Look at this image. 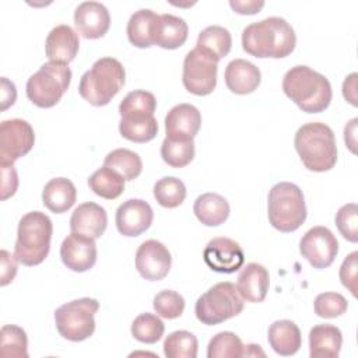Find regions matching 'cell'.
Instances as JSON below:
<instances>
[{"label":"cell","instance_id":"46","mask_svg":"<svg viewBox=\"0 0 358 358\" xmlns=\"http://www.w3.org/2000/svg\"><path fill=\"white\" fill-rule=\"evenodd\" d=\"M17 98V90L14 83H11L8 78L1 77L0 80V102H1V110H6L10 108Z\"/></svg>","mask_w":358,"mask_h":358},{"label":"cell","instance_id":"44","mask_svg":"<svg viewBox=\"0 0 358 358\" xmlns=\"http://www.w3.org/2000/svg\"><path fill=\"white\" fill-rule=\"evenodd\" d=\"M0 262H1V266H0V285L4 287L7 284H10L15 274H17V257L14 255H11L10 252L7 250H1L0 252Z\"/></svg>","mask_w":358,"mask_h":358},{"label":"cell","instance_id":"10","mask_svg":"<svg viewBox=\"0 0 358 358\" xmlns=\"http://www.w3.org/2000/svg\"><path fill=\"white\" fill-rule=\"evenodd\" d=\"M217 70L218 60L196 46L185 56L182 83L190 94L208 95L217 85Z\"/></svg>","mask_w":358,"mask_h":358},{"label":"cell","instance_id":"39","mask_svg":"<svg viewBox=\"0 0 358 358\" xmlns=\"http://www.w3.org/2000/svg\"><path fill=\"white\" fill-rule=\"evenodd\" d=\"M164 331V322L154 313H141L131 323L133 337L145 344L157 343L162 337Z\"/></svg>","mask_w":358,"mask_h":358},{"label":"cell","instance_id":"20","mask_svg":"<svg viewBox=\"0 0 358 358\" xmlns=\"http://www.w3.org/2000/svg\"><path fill=\"white\" fill-rule=\"evenodd\" d=\"M108 225V215L103 207L94 201H87L76 207L70 218L71 232H77L92 239L103 235Z\"/></svg>","mask_w":358,"mask_h":358},{"label":"cell","instance_id":"12","mask_svg":"<svg viewBox=\"0 0 358 358\" xmlns=\"http://www.w3.org/2000/svg\"><path fill=\"white\" fill-rule=\"evenodd\" d=\"M299 252L313 268H326L338 253V241L329 228L317 225L305 232L299 242Z\"/></svg>","mask_w":358,"mask_h":358},{"label":"cell","instance_id":"37","mask_svg":"<svg viewBox=\"0 0 358 358\" xmlns=\"http://www.w3.org/2000/svg\"><path fill=\"white\" fill-rule=\"evenodd\" d=\"M119 131L129 141L147 143L157 136L158 123L154 116L147 119H120Z\"/></svg>","mask_w":358,"mask_h":358},{"label":"cell","instance_id":"6","mask_svg":"<svg viewBox=\"0 0 358 358\" xmlns=\"http://www.w3.org/2000/svg\"><path fill=\"white\" fill-rule=\"evenodd\" d=\"M268 221L280 232H294L306 220V206L302 190L291 182L274 185L267 197Z\"/></svg>","mask_w":358,"mask_h":358},{"label":"cell","instance_id":"7","mask_svg":"<svg viewBox=\"0 0 358 358\" xmlns=\"http://www.w3.org/2000/svg\"><path fill=\"white\" fill-rule=\"evenodd\" d=\"M245 299L235 284L229 281L217 282L206 291L194 305L196 317L207 326L222 323L243 310Z\"/></svg>","mask_w":358,"mask_h":358},{"label":"cell","instance_id":"2","mask_svg":"<svg viewBox=\"0 0 358 358\" xmlns=\"http://www.w3.org/2000/svg\"><path fill=\"white\" fill-rule=\"evenodd\" d=\"M282 91L306 113L323 112L333 96L330 81L308 66L291 67L282 78Z\"/></svg>","mask_w":358,"mask_h":358},{"label":"cell","instance_id":"16","mask_svg":"<svg viewBox=\"0 0 358 358\" xmlns=\"http://www.w3.org/2000/svg\"><path fill=\"white\" fill-rule=\"evenodd\" d=\"M151 206L141 199H129L116 210V228L123 236H138L152 224Z\"/></svg>","mask_w":358,"mask_h":358},{"label":"cell","instance_id":"42","mask_svg":"<svg viewBox=\"0 0 358 358\" xmlns=\"http://www.w3.org/2000/svg\"><path fill=\"white\" fill-rule=\"evenodd\" d=\"M336 225L343 238L354 243L358 241V207L355 203H348L338 208Z\"/></svg>","mask_w":358,"mask_h":358},{"label":"cell","instance_id":"38","mask_svg":"<svg viewBox=\"0 0 358 358\" xmlns=\"http://www.w3.org/2000/svg\"><path fill=\"white\" fill-rule=\"evenodd\" d=\"M1 340V357H17L27 358L28 357V338L27 333L15 324H6L0 331Z\"/></svg>","mask_w":358,"mask_h":358},{"label":"cell","instance_id":"34","mask_svg":"<svg viewBox=\"0 0 358 358\" xmlns=\"http://www.w3.org/2000/svg\"><path fill=\"white\" fill-rule=\"evenodd\" d=\"M246 345L232 331H220L208 343V358H241L245 355Z\"/></svg>","mask_w":358,"mask_h":358},{"label":"cell","instance_id":"36","mask_svg":"<svg viewBox=\"0 0 358 358\" xmlns=\"http://www.w3.org/2000/svg\"><path fill=\"white\" fill-rule=\"evenodd\" d=\"M199 343L193 333L176 330L164 341V354L168 358H196Z\"/></svg>","mask_w":358,"mask_h":358},{"label":"cell","instance_id":"27","mask_svg":"<svg viewBox=\"0 0 358 358\" xmlns=\"http://www.w3.org/2000/svg\"><path fill=\"white\" fill-rule=\"evenodd\" d=\"M193 213L201 224L207 227H218L227 221L229 215V204L217 193H204L196 199Z\"/></svg>","mask_w":358,"mask_h":358},{"label":"cell","instance_id":"8","mask_svg":"<svg viewBox=\"0 0 358 358\" xmlns=\"http://www.w3.org/2000/svg\"><path fill=\"white\" fill-rule=\"evenodd\" d=\"M71 81V70L67 64L48 62L39 67L27 81V96L39 108L55 106Z\"/></svg>","mask_w":358,"mask_h":358},{"label":"cell","instance_id":"30","mask_svg":"<svg viewBox=\"0 0 358 358\" xmlns=\"http://www.w3.org/2000/svg\"><path fill=\"white\" fill-rule=\"evenodd\" d=\"M88 186L96 196L106 200H115L124 190V178L103 165L88 178Z\"/></svg>","mask_w":358,"mask_h":358},{"label":"cell","instance_id":"22","mask_svg":"<svg viewBox=\"0 0 358 358\" xmlns=\"http://www.w3.org/2000/svg\"><path fill=\"white\" fill-rule=\"evenodd\" d=\"M270 285L268 271L259 263H248L238 275L236 288L248 302L264 301Z\"/></svg>","mask_w":358,"mask_h":358},{"label":"cell","instance_id":"41","mask_svg":"<svg viewBox=\"0 0 358 358\" xmlns=\"http://www.w3.org/2000/svg\"><path fill=\"white\" fill-rule=\"evenodd\" d=\"M348 302L338 292H322L315 298L313 309L319 317L331 319L347 312Z\"/></svg>","mask_w":358,"mask_h":358},{"label":"cell","instance_id":"3","mask_svg":"<svg viewBox=\"0 0 358 358\" xmlns=\"http://www.w3.org/2000/svg\"><path fill=\"white\" fill-rule=\"evenodd\" d=\"M295 150L309 171L324 172L337 162V145L333 130L320 122L302 124L295 133Z\"/></svg>","mask_w":358,"mask_h":358},{"label":"cell","instance_id":"45","mask_svg":"<svg viewBox=\"0 0 358 358\" xmlns=\"http://www.w3.org/2000/svg\"><path fill=\"white\" fill-rule=\"evenodd\" d=\"M18 187L17 171L13 165H1V200L11 197Z\"/></svg>","mask_w":358,"mask_h":358},{"label":"cell","instance_id":"48","mask_svg":"<svg viewBox=\"0 0 358 358\" xmlns=\"http://www.w3.org/2000/svg\"><path fill=\"white\" fill-rule=\"evenodd\" d=\"M343 95L351 105H354V106L358 105V102H357V73H351L344 80Z\"/></svg>","mask_w":358,"mask_h":358},{"label":"cell","instance_id":"47","mask_svg":"<svg viewBox=\"0 0 358 358\" xmlns=\"http://www.w3.org/2000/svg\"><path fill=\"white\" fill-rule=\"evenodd\" d=\"M229 6L232 7V10L238 14H256L259 13L263 6H264V1H256V0H231L229 1Z\"/></svg>","mask_w":358,"mask_h":358},{"label":"cell","instance_id":"35","mask_svg":"<svg viewBox=\"0 0 358 358\" xmlns=\"http://www.w3.org/2000/svg\"><path fill=\"white\" fill-rule=\"evenodd\" d=\"M154 197L165 208H175L186 199L185 183L175 176H165L154 185Z\"/></svg>","mask_w":358,"mask_h":358},{"label":"cell","instance_id":"14","mask_svg":"<svg viewBox=\"0 0 358 358\" xmlns=\"http://www.w3.org/2000/svg\"><path fill=\"white\" fill-rule=\"evenodd\" d=\"M203 259L211 270L229 274L243 266L245 255L238 242L227 236H218L206 245Z\"/></svg>","mask_w":358,"mask_h":358},{"label":"cell","instance_id":"21","mask_svg":"<svg viewBox=\"0 0 358 358\" xmlns=\"http://www.w3.org/2000/svg\"><path fill=\"white\" fill-rule=\"evenodd\" d=\"M224 77L228 90L239 95L253 92L262 80L259 67L245 59L231 60L225 67Z\"/></svg>","mask_w":358,"mask_h":358},{"label":"cell","instance_id":"19","mask_svg":"<svg viewBox=\"0 0 358 358\" xmlns=\"http://www.w3.org/2000/svg\"><path fill=\"white\" fill-rule=\"evenodd\" d=\"M78 34L66 24L56 25L46 38L45 52L50 62L69 64L78 53Z\"/></svg>","mask_w":358,"mask_h":358},{"label":"cell","instance_id":"13","mask_svg":"<svg viewBox=\"0 0 358 358\" xmlns=\"http://www.w3.org/2000/svg\"><path fill=\"white\" fill-rule=\"evenodd\" d=\"M172 257L168 248L155 239L144 241L136 252V268L148 281H159L171 270Z\"/></svg>","mask_w":358,"mask_h":358},{"label":"cell","instance_id":"24","mask_svg":"<svg viewBox=\"0 0 358 358\" xmlns=\"http://www.w3.org/2000/svg\"><path fill=\"white\" fill-rule=\"evenodd\" d=\"M189 34L187 22L173 14H161L155 22L154 28V45L164 49L180 48Z\"/></svg>","mask_w":358,"mask_h":358},{"label":"cell","instance_id":"23","mask_svg":"<svg viewBox=\"0 0 358 358\" xmlns=\"http://www.w3.org/2000/svg\"><path fill=\"white\" fill-rule=\"evenodd\" d=\"M343 334L333 324H316L309 331V355L312 358H337Z\"/></svg>","mask_w":358,"mask_h":358},{"label":"cell","instance_id":"11","mask_svg":"<svg viewBox=\"0 0 358 358\" xmlns=\"http://www.w3.org/2000/svg\"><path fill=\"white\" fill-rule=\"evenodd\" d=\"M35 143L32 126L22 119H8L0 123V164L13 165L28 154Z\"/></svg>","mask_w":358,"mask_h":358},{"label":"cell","instance_id":"33","mask_svg":"<svg viewBox=\"0 0 358 358\" xmlns=\"http://www.w3.org/2000/svg\"><path fill=\"white\" fill-rule=\"evenodd\" d=\"M161 157L172 168H183L194 158V141L165 137L161 144Z\"/></svg>","mask_w":358,"mask_h":358},{"label":"cell","instance_id":"49","mask_svg":"<svg viewBox=\"0 0 358 358\" xmlns=\"http://www.w3.org/2000/svg\"><path fill=\"white\" fill-rule=\"evenodd\" d=\"M357 122H358V119H357V117H354V119H351V120L345 124V127H344V140H345L347 145L350 147V150H351L352 152H355V131H357Z\"/></svg>","mask_w":358,"mask_h":358},{"label":"cell","instance_id":"29","mask_svg":"<svg viewBox=\"0 0 358 358\" xmlns=\"http://www.w3.org/2000/svg\"><path fill=\"white\" fill-rule=\"evenodd\" d=\"M157 99L152 92L134 90L129 92L119 105L120 119H147L154 116Z\"/></svg>","mask_w":358,"mask_h":358},{"label":"cell","instance_id":"9","mask_svg":"<svg viewBox=\"0 0 358 358\" xmlns=\"http://www.w3.org/2000/svg\"><path fill=\"white\" fill-rule=\"evenodd\" d=\"M99 302L94 298H80L63 303L55 312L59 334L70 341H83L95 331V313Z\"/></svg>","mask_w":358,"mask_h":358},{"label":"cell","instance_id":"31","mask_svg":"<svg viewBox=\"0 0 358 358\" xmlns=\"http://www.w3.org/2000/svg\"><path fill=\"white\" fill-rule=\"evenodd\" d=\"M196 46L208 52L220 62L229 53L232 46V36L227 28L221 25H210L199 34Z\"/></svg>","mask_w":358,"mask_h":358},{"label":"cell","instance_id":"15","mask_svg":"<svg viewBox=\"0 0 358 358\" xmlns=\"http://www.w3.org/2000/svg\"><path fill=\"white\" fill-rule=\"evenodd\" d=\"M95 239L71 232L60 245V257L63 264L77 273L87 271L94 267L96 262Z\"/></svg>","mask_w":358,"mask_h":358},{"label":"cell","instance_id":"18","mask_svg":"<svg viewBox=\"0 0 358 358\" xmlns=\"http://www.w3.org/2000/svg\"><path fill=\"white\" fill-rule=\"evenodd\" d=\"M201 126V115L192 103L175 105L165 116L166 137L193 140Z\"/></svg>","mask_w":358,"mask_h":358},{"label":"cell","instance_id":"4","mask_svg":"<svg viewBox=\"0 0 358 358\" xmlns=\"http://www.w3.org/2000/svg\"><path fill=\"white\" fill-rule=\"evenodd\" d=\"M53 224L41 211H31L22 215L18 222L14 256L24 266L41 264L49 253Z\"/></svg>","mask_w":358,"mask_h":358},{"label":"cell","instance_id":"43","mask_svg":"<svg viewBox=\"0 0 358 358\" xmlns=\"http://www.w3.org/2000/svg\"><path fill=\"white\" fill-rule=\"evenodd\" d=\"M357 270H358V252L350 253L340 267L341 284L357 296Z\"/></svg>","mask_w":358,"mask_h":358},{"label":"cell","instance_id":"1","mask_svg":"<svg viewBox=\"0 0 358 358\" xmlns=\"http://www.w3.org/2000/svg\"><path fill=\"white\" fill-rule=\"evenodd\" d=\"M296 36L281 17H268L249 24L242 32V48L255 57L281 59L292 53Z\"/></svg>","mask_w":358,"mask_h":358},{"label":"cell","instance_id":"5","mask_svg":"<svg viewBox=\"0 0 358 358\" xmlns=\"http://www.w3.org/2000/svg\"><path fill=\"white\" fill-rule=\"evenodd\" d=\"M126 73L115 57H101L85 71L80 80V95L94 106L108 105L123 88Z\"/></svg>","mask_w":358,"mask_h":358},{"label":"cell","instance_id":"25","mask_svg":"<svg viewBox=\"0 0 358 358\" xmlns=\"http://www.w3.org/2000/svg\"><path fill=\"white\" fill-rule=\"evenodd\" d=\"M77 199V190L67 178L50 179L42 190L43 206L55 214H62L73 207Z\"/></svg>","mask_w":358,"mask_h":358},{"label":"cell","instance_id":"28","mask_svg":"<svg viewBox=\"0 0 358 358\" xmlns=\"http://www.w3.org/2000/svg\"><path fill=\"white\" fill-rule=\"evenodd\" d=\"M159 14L150 8H141L134 11L127 22V38L131 45L137 48H150L154 45V28Z\"/></svg>","mask_w":358,"mask_h":358},{"label":"cell","instance_id":"26","mask_svg":"<svg viewBox=\"0 0 358 358\" xmlns=\"http://www.w3.org/2000/svg\"><path fill=\"white\" fill-rule=\"evenodd\" d=\"M267 340L270 347L280 355H294L302 344L301 330L291 320H275L270 324Z\"/></svg>","mask_w":358,"mask_h":358},{"label":"cell","instance_id":"40","mask_svg":"<svg viewBox=\"0 0 358 358\" xmlns=\"http://www.w3.org/2000/svg\"><path fill=\"white\" fill-rule=\"evenodd\" d=\"M154 309L158 316L165 319H176L185 310L183 296L173 289H164L154 296Z\"/></svg>","mask_w":358,"mask_h":358},{"label":"cell","instance_id":"32","mask_svg":"<svg viewBox=\"0 0 358 358\" xmlns=\"http://www.w3.org/2000/svg\"><path fill=\"white\" fill-rule=\"evenodd\" d=\"M103 165L116 171L124 180L136 179L143 171V162L138 154L127 148H116L110 151L105 157Z\"/></svg>","mask_w":358,"mask_h":358},{"label":"cell","instance_id":"17","mask_svg":"<svg viewBox=\"0 0 358 358\" xmlns=\"http://www.w3.org/2000/svg\"><path fill=\"white\" fill-rule=\"evenodd\" d=\"M74 24L78 34L85 39L103 36L110 27L108 8L99 1H84L74 11Z\"/></svg>","mask_w":358,"mask_h":358}]
</instances>
